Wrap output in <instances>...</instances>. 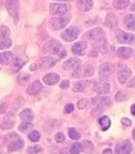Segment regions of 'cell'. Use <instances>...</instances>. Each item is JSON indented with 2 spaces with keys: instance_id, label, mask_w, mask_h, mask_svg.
Segmentation results:
<instances>
[{
  "instance_id": "6da1fadb",
  "label": "cell",
  "mask_w": 135,
  "mask_h": 154,
  "mask_svg": "<svg viewBox=\"0 0 135 154\" xmlns=\"http://www.w3.org/2000/svg\"><path fill=\"white\" fill-rule=\"evenodd\" d=\"M43 51L47 54H58L60 57H64L66 56V51L63 49L62 44L56 39H51L48 41L44 45Z\"/></svg>"
},
{
  "instance_id": "7a4b0ae2",
  "label": "cell",
  "mask_w": 135,
  "mask_h": 154,
  "mask_svg": "<svg viewBox=\"0 0 135 154\" xmlns=\"http://www.w3.org/2000/svg\"><path fill=\"white\" fill-rule=\"evenodd\" d=\"M6 139L8 140V150L10 152H16L18 151L20 149H22L24 146V141L23 140L20 138V136L15 134V133H12L7 135Z\"/></svg>"
},
{
  "instance_id": "3957f363",
  "label": "cell",
  "mask_w": 135,
  "mask_h": 154,
  "mask_svg": "<svg viewBox=\"0 0 135 154\" xmlns=\"http://www.w3.org/2000/svg\"><path fill=\"white\" fill-rule=\"evenodd\" d=\"M71 15L70 14H63L61 17H56L51 20V27L54 30H60L62 28H65L71 20Z\"/></svg>"
},
{
  "instance_id": "277c9868",
  "label": "cell",
  "mask_w": 135,
  "mask_h": 154,
  "mask_svg": "<svg viewBox=\"0 0 135 154\" xmlns=\"http://www.w3.org/2000/svg\"><path fill=\"white\" fill-rule=\"evenodd\" d=\"M94 75V68L91 65H80L74 69L72 75L74 78H88Z\"/></svg>"
},
{
  "instance_id": "5b68a950",
  "label": "cell",
  "mask_w": 135,
  "mask_h": 154,
  "mask_svg": "<svg viewBox=\"0 0 135 154\" xmlns=\"http://www.w3.org/2000/svg\"><path fill=\"white\" fill-rule=\"evenodd\" d=\"M80 33H81V31H80L79 28L77 27H75V26H72L70 28H68L67 29H65L64 31L61 33V37L65 41L71 42V41L75 40L76 38L79 37Z\"/></svg>"
},
{
  "instance_id": "8992f818",
  "label": "cell",
  "mask_w": 135,
  "mask_h": 154,
  "mask_svg": "<svg viewBox=\"0 0 135 154\" xmlns=\"http://www.w3.org/2000/svg\"><path fill=\"white\" fill-rule=\"evenodd\" d=\"M5 7L9 14L15 19V22H17L18 13H19V1L18 0H7L5 3Z\"/></svg>"
},
{
  "instance_id": "52a82bcc",
  "label": "cell",
  "mask_w": 135,
  "mask_h": 154,
  "mask_svg": "<svg viewBox=\"0 0 135 154\" xmlns=\"http://www.w3.org/2000/svg\"><path fill=\"white\" fill-rule=\"evenodd\" d=\"M117 39L121 44H130L133 45L135 43V35L132 33H128L125 31L120 30L116 34Z\"/></svg>"
},
{
  "instance_id": "ba28073f",
  "label": "cell",
  "mask_w": 135,
  "mask_h": 154,
  "mask_svg": "<svg viewBox=\"0 0 135 154\" xmlns=\"http://www.w3.org/2000/svg\"><path fill=\"white\" fill-rule=\"evenodd\" d=\"M133 150V146L129 140L121 141L115 146V154H130Z\"/></svg>"
},
{
  "instance_id": "9c48e42d",
  "label": "cell",
  "mask_w": 135,
  "mask_h": 154,
  "mask_svg": "<svg viewBox=\"0 0 135 154\" xmlns=\"http://www.w3.org/2000/svg\"><path fill=\"white\" fill-rule=\"evenodd\" d=\"M69 9V6L65 4H51L50 12L52 15H63L66 14Z\"/></svg>"
},
{
  "instance_id": "30bf717a",
  "label": "cell",
  "mask_w": 135,
  "mask_h": 154,
  "mask_svg": "<svg viewBox=\"0 0 135 154\" xmlns=\"http://www.w3.org/2000/svg\"><path fill=\"white\" fill-rule=\"evenodd\" d=\"M57 63V59L53 57H44L39 59L38 66L42 69H47L54 67Z\"/></svg>"
},
{
  "instance_id": "8fae6325",
  "label": "cell",
  "mask_w": 135,
  "mask_h": 154,
  "mask_svg": "<svg viewBox=\"0 0 135 154\" xmlns=\"http://www.w3.org/2000/svg\"><path fill=\"white\" fill-rule=\"evenodd\" d=\"M85 37L88 39L92 40V41H97L101 38H104V32L102 28H96L92 30H90L89 32H87L85 35Z\"/></svg>"
},
{
  "instance_id": "7c38bea8",
  "label": "cell",
  "mask_w": 135,
  "mask_h": 154,
  "mask_svg": "<svg viewBox=\"0 0 135 154\" xmlns=\"http://www.w3.org/2000/svg\"><path fill=\"white\" fill-rule=\"evenodd\" d=\"M114 70V67L111 63H104L103 64H101L99 66L98 73H99V76L101 79H105L109 75H110L112 74Z\"/></svg>"
},
{
  "instance_id": "4fadbf2b",
  "label": "cell",
  "mask_w": 135,
  "mask_h": 154,
  "mask_svg": "<svg viewBox=\"0 0 135 154\" xmlns=\"http://www.w3.org/2000/svg\"><path fill=\"white\" fill-rule=\"evenodd\" d=\"M81 61L77 57H71L69 59L66 60L63 64V69L64 70H72L75 69L78 66L81 65Z\"/></svg>"
},
{
  "instance_id": "5bb4252c",
  "label": "cell",
  "mask_w": 135,
  "mask_h": 154,
  "mask_svg": "<svg viewBox=\"0 0 135 154\" xmlns=\"http://www.w3.org/2000/svg\"><path fill=\"white\" fill-rule=\"evenodd\" d=\"M15 123H16V116L14 115V113L9 112L4 118V122L2 123V128L4 129H10L14 127Z\"/></svg>"
},
{
  "instance_id": "9a60e30c",
  "label": "cell",
  "mask_w": 135,
  "mask_h": 154,
  "mask_svg": "<svg viewBox=\"0 0 135 154\" xmlns=\"http://www.w3.org/2000/svg\"><path fill=\"white\" fill-rule=\"evenodd\" d=\"M42 89H43L42 83L39 81H35L29 85V87L27 88V93L29 95H37L42 91Z\"/></svg>"
},
{
  "instance_id": "2e32d148",
  "label": "cell",
  "mask_w": 135,
  "mask_h": 154,
  "mask_svg": "<svg viewBox=\"0 0 135 154\" xmlns=\"http://www.w3.org/2000/svg\"><path fill=\"white\" fill-rule=\"evenodd\" d=\"M92 104L96 105L97 107L103 108L104 106H109L111 105V101L109 97H104V96H99L92 99Z\"/></svg>"
},
{
  "instance_id": "e0dca14e",
  "label": "cell",
  "mask_w": 135,
  "mask_h": 154,
  "mask_svg": "<svg viewBox=\"0 0 135 154\" xmlns=\"http://www.w3.org/2000/svg\"><path fill=\"white\" fill-rule=\"evenodd\" d=\"M110 85L106 82H100L95 83L94 85V90L98 94H106L109 92Z\"/></svg>"
},
{
  "instance_id": "ac0fdd59",
  "label": "cell",
  "mask_w": 135,
  "mask_h": 154,
  "mask_svg": "<svg viewBox=\"0 0 135 154\" xmlns=\"http://www.w3.org/2000/svg\"><path fill=\"white\" fill-rule=\"evenodd\" d=\"M87 50V44L85 42H76L72 45V51L75 55H84Z\"/></svg>"
},
{
  "instance_id": "d6986e66",
  "label": "cell",
  "mask_w": 135,
  "mask_h": 154,
  "mask_svg": "<svg viewBox=\"0 0 135 154\" xmlns=\"http://www.w3.org/2000/svg\"><path fill=\"white\" fill-rule=\"evenodd\" d=\"M60 81V76L57 74L51 73L43 77V82L47 86H53Z\"/></svg>"
},
{
  "instance_id": "ffe728a7",
  "label": "cell",
  "mask_w": 135,
  "mask_h": 154,
  "mask_svg": "<svg viewBox=\"0 0 135 154\" xmlns=\"http://www.w3.org/2000/svg\"><path fill=\"white\" fill-rule=\"evenodd\" d=\"M93 47L95 49L98 50L99 51H101L102 53H105V52L109 51V45L106 42V40H105L104 38L95 41L94 44H93Z\"/></svg>"
},
{
  "instance_id": "44dd1931",
  "label": "cell",
  "mask_w": 135,
  "mask_h": 154,
  "mask_svg": "<svg viewBox=\"0 0 135 154\" xmlns=\"http://www.w3.org/2000/svg\"><path fill=\"white\" fill-rule=\"evenodd\" d=\"M118 24V18L117 17L113 14V13H109L107 15L106 19H105V25L110 29H114L117 27Z\"/></svg>"
},
{
  "instance_id": "7402d4cb",
  "label": "cell",
  "mask_w": 135,
  "mask_h": 154,
  "mask_svg": "<svg viewBox=\"0 0 135 154\" xmlns=\"http://www.w3.org/2000/svg\"><path fill=\"white\" fill-rule=\"evenodd\" d=\"M93 6V2L92 0H77V7L79 10L84 12L91 11Z\"/></svg>"
},
{
  "instance_id": "603a6c76",
  "label": "cell",
  "mask_w": 135,
  "mask_h": 154,
  "mask_svg": "<svg viewBox=\"0 0 135 154\" xmlns=\"http://www.w3.org/2000/svg\"><path fill=\"white\" fill-rule=\"evenodd\" d=\"M14 60V55L12 52L5 51L0 53V64L2 65H8L11 63Z\"/></svg>"
},
{
  "instance_id": "cb8c5ba5",
  "label": "cell",
  "mask_w": 135,
  "mask_h": 154,
  "mask_svg": "<svg viewBox=\"0 0 135 154\" xmlns=\"http://www.w3.org/2000/svg\"><path fill=\"white\" fill-rule=\"evenodd\" d=\"M132 54H133V50L131 48H128V47H121L116 52L117 57L121 59H123V60L130 58Z\"/></svg>"
},
{
  "instance_id": "d4e9b609",
  "label": "cell",
  "mask_w": 135,
  "mask_h": 154,
  "mask_svg": "<svg viewBox=\"0 0 135 154\" xmlns=\"http://www.w3.org/2000/svg\"><path fill=\"white\" fill-rule=\"evenodd\" d=\"M20 117L22 121L32 122L34 118V113L31 109H25L20 113Z\"/></svg>"
},
{
  "instance_id": "484cf974",
  "label": "cell",
  "mask_w": 135,
  "mask_h": 154,
  "mask_svg": "<svg viewBox=\"0 0 135 154\" xmlns=\"http://www.w3.org/2000/svg\"><path fill=\"white\" fill-rule=\"evenodd\" d=\"M87 85H88V82H85V81H80V82H75L73 84V92L75 93H82L86 90Z\"/></svg>"
},
{
  "instance_id": "4316f807",
  "label": "cell",
  "mask_w": 135,
  "mask_h": 154,
  "mask_svg": "<svg viewBox=\"0 0 135 154\" xmlns=\"http://www.w3.org/2000/svg\"><path fill=\"white\" fill-rule=\"evenodd\" d=\"M124 24L128 29L135 31V14L128 15L125 17Z\"/></svg>"
},
{
  "instance_id": "83f0119b",
  "label": "cell",
  "mask_w": 135,
  "mask_h": 154,
  "mask_svg": "<svg viewBox=\"0 0 135 154\" xmlns=\"http://www.w3.org/2000/svg\"><path fill=\"white\" fill-rule=\"evenodd\" d=\"M131 75H132V71L130 69H123L118 74V81L121 84H124L127 82V80L131 77Z\"/></svg>"
},
{
  "instance_id": "f1b7e54d",
  "label": "cell",
  "mask_w": 135,
  "mask_h": 154,
  "mask_svg": "<svg viewBox=\"0 0 135 154\" xmlns=\"http://www.w3.org/2000/svg\"><path fill=\"white\" fill-rule=\"evenodd\" d=\"M130 5L129 0H114L113 5L117 10H123L128 7Z\"/></svg>"
},
{
  "instance_id": "f546056e",
  "label": "cell",
  "mask_w": 135,
  "mask_h": 154,
  "mask_svg": "<svg viewBox=\"0 0 135 154\" xmlns=\"http://www.w3.org/2000/svg\"><path fill=\"white\" fill-rule=\"evenodd\" d=\"M99 124H100L102 130L106 131V130H108L110 125H111V122H110V119L108 116H103L99 119Z\"/></svg>"
},
{
  "instance_id": "4dcf8cb0",
  "label": "cell",
  "mask_w": 135,
  "mask_h": 154,
  "mask_svg": "<svg viewBox=\"0 0 135 154\" xmlns=\"http://www.w3.org/2000/svg\"><path fill=\"white\" fill-rule=\"evenodd\" d=\"M11 45H12V41L10 37L0 36V49H7V48L11 47Z\"/></svg>"
},
{
  "instance_id": "1f68e13d",
  "label": "cell",
  "mask_w": 135,
  "mask_h": 154,
  "mask_svg": "<svg viewBox=\"0 0 135 154\" xmlns=\"http://www.w3.org/2000/svg\"><path fill=\"white\" fill-rule=\"evenodd\" d=\"M25 64V62L22 60V58H19L17 57L15 59V61L13 62V64H12V70L13 72H18L22 68V66Z\"/></svg>"
},
{
  "instance_id": "d6a6232c",
  "label": "cell",
  "mask_w": 135,
  "mask_h": 154,
  "mask_svg": "<svg viewBox=\"0 0 135 154\" xmlns=\"http://www.w3.org/2000/svg\"><path fill=\"white\" fill-rule=\"evenodd\" d=\"M32 125L31 122H22V124L19 126L18 128V129L22 133H26L27 131H29V130H31L32 128Z\"/></svg>"
},
{
  "instance_id": "836d02e7",
  "label": "cell",
  "mask_w": 135,
  "mask_h": 154,
  "mask_svg": "<svg viewBox=\"0 0 135 154\" xmlns=\"http://www.w3.org/2000/svg\"><path fill=\"white\" fill-rule=\"evenodd\" d=\"M83 151V147L81 143H75L71 146L69 152L70 154H79Z\"/></svg>"
},
{
  "instance_id": "e575fe53",
  "label": "cell",
  "mask_w": 135,
  "mask_h": 154,
  "mask_svg": "<svg viewBox=\"0 0 135 154\" xmlns=\"http://www.w3.org/2000/svg\"><path fill=\"white\" fill-rule=\"evenodd\" d=\"M82 147H83V151L84 152H91L93 149V145L91 141H88V140H84L82 143Z\"/></svg>"
},
{
  "instance_id": "d590c367",
  "label": "cell",
  "mask_w": 135,
  "mask_h": 154,
  "mask_svg": "<svg viewBox=\"0 0 135 154\" xmlns=\"http://www.w3.org/2000/svg\"><path fill=\"white\" fill-rule=\"evenodd\" d=\"M69 136L72 139V140H80L81 139V134L78 133V131L75 129V128H71L69 129Z\"/></svg>"
},
{
  "instance_id": "8d00e7d4",
  "label": "cell",
  "mask_w": 135,
  "mask_h": 154,
  "mask_svg": "<svg viewBox=\"0 0 135 154\" xmlns=\"http://www.w3.org/2000/svg\"><path fill=\"white\" fill-rule=\"evenodd\" d=\"M28 138L32 142H37L40 139V134L38 131H32L28 134Z\"/></svg>"
},
{
  "instance_id": "74e56055",
  "label": "cell",
  "mask_w": 135,
  "mask_h": 154,
  "mask_svg": "<svg viewBox=\"0 0 135 154\" xmlns=\"http://www.w3.org/2000/svg\"><path fill=\"white\" fill-rule=\"evenodd\" d=\"M27 152L30 154H37L38 152H40L42 151V147L38 145H36V146H30L27 148Z\"/></svg>"
},
{
  "instance_id": "f35d334b",
  "label": "cell",
  "mask_w": 135,
  "mask_h": 154,
  "mask_svg": "<svg viewBox=\"0 0 135 154\" xmlns=\"http://www.w3.org/2000/svg\"><path fill=\"white\" fill-rule=\"evenodd\" d=\"M10 34H11V30L8 27H6L5 25H2L0 27V36L10 37Z\"/></svg>"
},
{
  "instance_id": "ab89813d",
  "label": "cell",
  "mask_w": 135,
  "mask_h": 154,
  "mask_svg": "<svg viewBox=\"0 0 135 154\" xmlns=\"http://www.w3.org/2000/svg\"><path fill=\"white\" fill-rule=\"evenodd\" d=\"M127 98V94H125L124 92H121V91H120L118 92L116 95H115V99H116V101H123L124 99H126Z\"/></svg>"
},
{
  "instance_id": "60d3db41",
  "label": "cell",
  "mask_w": 135,
  "mask_h": 154,
  "mask_svg": "<svg viewBox=\"0 0 135 154\" xmlns=\"http://www.w3.org/2000/svg\"><path fill=\"white\" fill-rule=\"evenodd\" d=\"M28 79H29V75H27L26 74H22V75H20V76L18 78V82L21 85H24L25 83L27 82Z\"/></svg>"
},
{
  "instance_id": "b9f144b4",
  "label": "cell",
  "mask_w": 135,
  "mask_h": 154,
  "mask_svg": "<svg viewBox=\"0 0 135 154\" xmlns=\"http://www.w3.org/2000/svg\"><path fill=\"white\" fill-rule=\"evenodd\" d=\"M55 140H56V141H57V142H58V143H62V142H63V141L65 140L64 134H63V133H57V134L55 135Z\"/></svg>"
},
{
  "instance_id": "7bdbcfd3",
  "label": "cell",
  "mask_w": 135,
  "mask_h": 154,
  "mask_svg": "<svg viewBox=\"0 0 135 154\" xmlns=\"http://www.w3.org/2000/svg\"><path fill=\"white\" fill-rule=\"evenodd\" d=\"M87 101L86 99H81V100H79V102H78V108H79L80 110L85 109V108L87 107Z\"/></svg>"
},
{
  "instance_id": "ee69618b",
  "label": "cell",
  "mask_w": 135,
  "mask_h": 154,
  "mask_svg": "<svg viewBox=\"0 0 135 154\" xmlns=\"http://www.w3.org/2000/svg\"><path fill=\"white\" fill-rule=\"evenodd\" d=\"M74 110V105L73 104H68L66 105L64 108V111L66 113H71Z\"/></svg>"
},
{
  "instance_id": "f6af8a7d",
  "label": "cell",
  "mask_w": 135,
  "mask_h": 154,
  "mask_svg": "<svg viewBox=\"0 0 135 154\" xmlns=\"http://www.w3.org/2000/svg\"><path fill=\"white\" fill-rule=\"evenodd\" d=\"M69 88V82L67 81V80L63 81L60 84V88H62V89H67Z\"/></svg>"
},
{
  "instance_id": "bcb514c9",
  "label": "cell",
  "mask_w": 135,
  "mask_h": 154,
  "mask_svg": "<svg viewBox=\"0 0 135 154\" xmlns=\"http://www.w3.org/2000/svg\"><path fill=\"white\" fill-rule=\"evenodd\" d=\"M121 123L124 125V126H127V127H129L131 124H132V122H131V120H129L128 118H122L121 119Z\"/></svg>"
},
{
  "instance_id": "7dc6e473",
  "label": "cell",
  "mask_w": 135,
  "mask_h": 154,
  "mask_svg": "<svg viewBox=\"0 0 135 154\" xmlns=\"http://www.w3.org/2000/svg\"><path fill=\"white\" fill-rule=\"evenodd\" d=\"M127 87V88H135V76L129 82H128Z\"/></svg>"
},
{
  "instance_id": "c3c4849f",
  "label": "cell",
  "mask_w": 135,
  "mask_h": 154,
  "mask_svg": "<svg viewBox=\"0 0 135 154\" xmlns=\"http://www.w3.org/2000/svg\"><path fill=\"white\" fill-rule=\"evenodd\" d=\"M6 111V105L5 104H3V105H0V114H4Z\"/></svg>"
},
{
  "instance_id": "681fc988",
  "label": "cell",
  "mask_w": 135,
  "mask_h": 154,
  "mask_svg": "<svg viewBox=\"0 0 135 154\" xmlns=\"http://www.w3.org/2000/svg\"><path fill=\"white\" fill-rule=\"evenodd\" d=\"M131 113L133 116H135V104L131 106Z\"/></svg>"
},
{
  "instance_id": "f907efd6",
  "label": "cell",
  "mask_w": 135,
  "mask_h": 154,
  "mask_svg": "<svg viewBox=\"0 0 135 154\" xmlns=\"http://www.w3.org/2000/svg\"><path fill=\"white\" fill-rule=\"evenodd\" d=\"M103 154H112V151L110 149H106L104 152H103Z\"/></svg>"
},
{
  "instance_id": "816d5d0a",
  "label": "cell",
  "mask_w": 135,
  "mask_h": 154,
  "mask_svg": "<svg viewBox=\"0 0 135 154\" xmlns=\"http://www.w3.org/2000/svg\"><path fill=\"white\" fill-rule=\"evenodd\" d=\"M57 1H60V2H69V1H72V0H57Z\"/></svg>"
},
{
  "instance_id": "f5cc1de1",
  "label": "cell",
  "mask_w": 135,
  "mask_h": 154,
  "mask_svg": "<svg viewBox=\"0 0 135 154\" xmlns=\"http://www.w3.org/2000/svg\"><path fill=\"white\" fill-rule=\"evenodd\" d=\"M133 139L135 140V128L133 129Z\"/></svg>"
},
{
  "instance_id": "db71d44e",
  "label": "cell",
  "mask_w": 135,
  "mask_h": 154,
  "mask_svg": "<svg viewBox=\"0 0 135 154\" xmlns=\"http://www.w3.org/2000/svg\"><path fill=\"white\" fill-rule=\"evenodd\" d=\"M0 154H1V153H0Z\"/></svg>"
}]
</instances>
